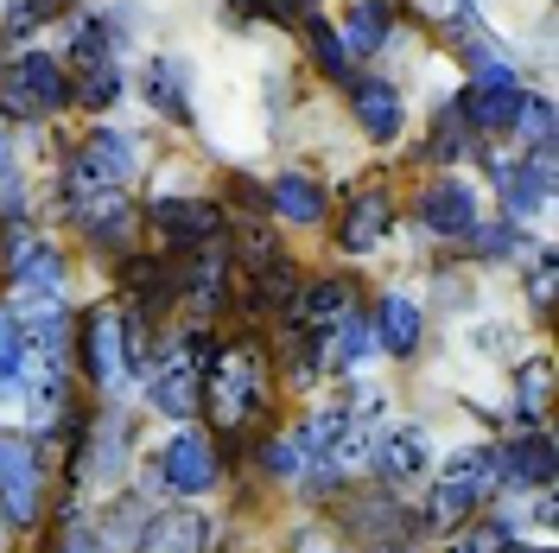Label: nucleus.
<instances>
[{
	"label": "nucleus",
	"mask_w": 559,
	"mask_h": 553,
	"mask_svg": "<svg viewBox=\"0 0 559 553\" xmlns=\"http://www.w3.org/2000/svg\"><path fill=\"white\" fill-rule=\"evenodd\" d=\"M496 490H502V451L464 446L452 464H445V478H439V490H432V503H426V521H419V528H452V521H471Z\"/></svg>",
	"instance_id": "f257e3e1"
},
{
	"label": "nucleus",
	"mask_w": 559,
	"mask_h": 553,
	"mask_svg": "<svg viewBox=\"0 0 559 553\" xmlns=\"http://www.w3.org/2000/svg\"><path fill=\"white\" fill-rule=\"evenodd\" d=\"M204 331H185V338H173V344L159 350L153 363H146V388H153V408L173 420H191L198 408H204Z\"/></svg>",
	"instance_id": "f03ea898"
},
{
	"label": "nucleus",
	"mask_w": 559,
	"mask_h": 553,
	"mask_svg": "<svg viewBox=\"0 0 559 553\" xmlns=\"http://www.w3.org/2000/svg\"><path fill=\"white\" fill-rule=\"evenodd\" d=\"M134 140L103 128V134H90L76 153H70V173H64V210L83 204V198H96V191H121L128 178H134Z\"/></svg>",
	"instance_id": "7ed1b4c3"
},
{
	"label": "nucleus",
	"mask_w": 559,
	"mask_h": 553,
	"mask_svg": "<svg viewBox=\"0 0 559 553\" xmlns=\"http://www.w3.org/2000/svg\"><path fill=\"white\" fill-rule=\"evenodd\" d=\"M204 395H210V420H216V426H242V420L261 408V350L229 344L223 356H210Z\"/></svg>",
	"instance_id": "20e7f679"
},
{
	"label": "nucleus",
	"mask_w": 559,
	"mask_h": 553,
	"mask_svg": "<svg viewBox=\"0 0 559 553\" xmlns=\"http://www.w3.org/2000/svg\"><path fill=\"white\" fill-rule=\"evenodd\" d=\"M51 108H70V77L58 70V58L51 51L13 58L0 77V115H51Z\"/></svg>",
	"instance_id": "39448f33"
},
{
	"label": "nucleus",
	"mask_w": 559,
	"mask_h": 553,
	"mask_svg": "<svg viewBox=\"0 0 559 553\" xmlns=\"http://www.w3.org/2000/svg\"><path fill=\"white\" fill-rule=\"evenodd\" d=\"M45 509V478H38V458L20 439H0V521L13 528H33Z\"/></svg>",
	"instance_id": "423d86ee"
},
{
	"label": "nucleus",
	"mask_w": 559,
	"mask_h": 553,
	"mask_svg": "<svg viewBox=\"0 0 559 553\" xmlns=\"http://www.w3.org/2000/svg\"><path fill=\"white\" fill-rule=\"evenodd\" d=\"M522 83H515V70H496V77H471V90L457 96V115L471 121V128H515V115H522Z\"/></svg>",
	"instance_id": "0eeeda50"
},
{
	"label": "nucleus",
	"mask_w": 559,
	"mask_h": 553,
	"mask_svg": "<svg viewBox=\"0 0 559 553\" xmlns=\"http://www.w3.org/2000/svg\"><path fill=\"white\" fill-rule=\"evenodd\" d=\"M83 363H90V381H103V388L128 376V331L108 306L83 311Z\"/></svg>",
	"instance_id": "6e6552de"
},
{
	"label": "nucleus",
	"mask_w": 559,
	"mask_h": 553,
	"mask_svg": "<svg viewBox=\"0 0 559 553\" xmlns=\"http://www.w3.org/2000/svg\"><path fill=\"white\" fill-rule=\"evenodd\" d=\"M210 516L204 509H146L140 521V553H204Z\"/></svg>",
	"instance_id": "1a4fd4ad"
},
{
	"label": "nucleus",
	"mask_w": 559,
	"mask_h": 553,
	"mask_svg": "<svg viewBox=\"0 0 559 553\" xmlns=\"http://www.w3.org/2000/svg\"><path fill=\"white\" fill-rule=\"evenodd\" d=\"M159 478L178 496H198V490L216 484V446H210V433H178L173 446L159 451Z\"/></svg>",
	"instance_id": "9d476101"
},
{
	"label": "nucleus",
	"mask_w": 559,
	"mask_h": 553,
	"mask_svg": "<svg viewBox=\"0 0 559 553\" xmlns=\"http://www.w3.org/2000/svg\"><path fill=\"white\" fill-rule=\"evenodd\" d=\"M178 293H185V306H198V311H216V306H223V293H229V248H216V243L185 248Z\"/></svg>",
	"instance_id": "9b49d317"
},
{
	"label": "nucleus",
	"mask_w": 559,
	"mask_h": 553,
	"mask_svg": "<svg viewBox=\"0 0 559 553\" xmlns=\"http://www.w3.org/2000/svg\"><path fill=\"white\" fill-rule=\"evenodd\" d=\"M146 216H153V230H159L173 248H198V243H210V236L223 230V210L204 204V198H159Z\"/></svg>",
	"instance_id": "f8f14e48"
},
{
	"label": "nucleus",
	"mask_w": 559,
	"mask_h": 553,
	"mask_svg": "<svg viewBox=\"0 0 559 553\" xmlns=\"http://www.w3.org/2000/svg\"><path fill=\"white\" fill-rule=\"evenodd\" d=\"M547 198H554V146L527 153V166L502 173V210H509V223H522V216H534V210H547Z\"/></svg>",
	"instance_id": "ddd939ff"
},
{
	"label": "nucleus",
	"mask_w": 559,
	"mask_h": 553,
	"mask_svg": "<svg viewBox=\"0 0 559 553\" xmlns=\"http://www.w3.org/2000/svg\"><path fill=\"white\" fill-rule=\"evenodd\" d=\"M349 306H356V280L331 274V280H312V286H299V299H293V318H299V331H331V325H344Z\"/></svg>",
	"instance_id": "4468645a"
},
{
	"label": "nucleus",
	"mask_w": 559,
	"mask_h": 553,
	"mask_svg": "<svg viewBox=\"0 0 559 553\" xmlns=\"http://www.w3.org/2000/svg\"><path fill=\"white\" fill-rule=\"evenodd\" d=\"M419 223L439 230V236H471V230H477V198H471V185H457V178L432 185V191L419 198Z\"/></svg>",
	"instance_id": "2eb2a0df"
},
{
	"label": "nucleus",
	"mask_w": 559,
	"mask_h": 553,
	"mask_svg": "<svg viewBox=\"0 0 559 553\" xmlns=\"http://www.w3.org/2000/svg\"><path fill=\"white\" fill-rule=\"evenodd\" d=\"M369 458H376V471H382L388 484H414L432 464V446H426L419 426H401V433H388L382 446H369Z\"/></svg>",
	"instance_id": "dca6fc26"
},
{
	"label": "nucleus",
	"mask_w": 559,
	"mask_h": 553,
	"mask_svg": "<svg viewBox=\"0 0 559 553\" xmlns=\"http://www.w3.org/2000/svg\"><path fill=\"white\" fill-rule=\"evenodd\" d=\"M349 108H356V121H362V134L369 140H382L388 146V140L401 134V96H394L388 83H376V77L349 90Z\"/></svg>",
	"instance_id": "f3484780"
},
{
	"label": "nucleus",
	"mask_w": 559,
	"mask_h": 553,
	"mask_svg": "<svg viewBox=\"0 0 559 553\" xmlns=\"http://www.w3.org/2000/svg\"><path fill=\"white\" fill-rule=\"evenodd\" d=\"M502 484H534V490L554 484V439H547L540 426L502 451Z\"/></svg>",
	"instance_id": "a211bd4d"
},
{
	"label": "nucleus",
	"mask_w": 559,
	"mask_h": 553,
	"mask_svg": "<svg viewBox=\"0 0 559 553\" xmlns=\"http://www.w3.org/2000/svg\"><path fill=\"white\" fill-rule=\"evenodd\" d=\"M344 433H349V414H344V408H318V414L299 420L293 451H299L306 464H331V451L344 446Z\"/></svg>",
	"instance_id": "6ab92c4d"
},
{
	"label": "nucleus",
	"mask_w": 559,
	"mask_h": 553,
	"mask_svg": "<svg viewBox=\"0 0 559 553\" xmlns=\"http://www.w3.org/2000/svg\"><path fill=\"white\" fill-rule=\"evenodd\" d=\"M376 344H382L388 356H414V344H419V306L414 299L388 293L382 306H376Z\"/></svg>",
	"instance_id": "aec40b11"
},
{
	"label": "nucleus",
	"mask_w": 559,
	"mask_h": 553,
	"mask_svg": "<svg viewBox=\"0 0 559 553\" xmlns=\"http://www.w3.org/2000/svg\"><path fill=\"white\" fill-rule=\"evenodd\" d=\"M146 103L166 121H191V90H185V64L178 58H153L146 64Z\"/></svg>",
	"instance_id": "412c9836"
},
{
	"label": "nucleus",
	"mask_w": 559,
	"mask_h": 553,
	"mask_svg": "<svg viewBox=\"0 0 559 553\" xmlns=\"http://www.w3.org/2000/svg\"><path fill=\"white\" fill-rule=\"evenodd\" d=\"M388 216H394V210H388L382 191H362V198H356V204L344 210V230H337L349 255H362V248L382 243V236H388Z\"/></svg>",
	"instance_id": "4be33fe9"
},
{
	"label": "nucleus",
	"mask_w": 559,
	"mask_h": 553,
	"mask_svg": "<svg viewBox=\"0 0 559 553\" xmlns=\"http://www.w3.org/2000/svg\"><path fill=\"white\" fill-rule=\"evenodd\" d=\"M337 38H344V51H356V58H376L388 45V0H356Z\"/></svg>",
	"instance_id": "5701e85b"
},
{
	"label": "nucleus",
	"mask_w": 559,
	"mask_h": 553,
	"mask_svg": "<svg viewBox=\"0 0 559 553\" xmlns=\"http://www.w3.org/2000/svg\"><path fill=\"white\" fill-rule=\"evenodd\" d=\"M267 204H274L280 216H286V223H318V216H324V191H318V178L286 173V178H274Z\"/></svg>",
	"instance_id": "b1692460"
},
{
	"label": "nucleus",
	"mask_w": 559,
	"mask_h": 553,
	"mask_svg": "<svg viewBox=\"0 0 559 553\" xmlns=\"http://www.w3.org/2000/svg\"><path fill=\"white\" fill-rule=\"evenodd\" d=\"M299 299V268L274 255V261H261V274H254V311H286Z\"/></svg>",
	"instance_id": "393cba45"
},
{
	"label": "nucleus",
	"mask_w": 559,
	"mask_h": 553,
	"mask_svg": "<svg viewBox=\"0 0 559 553\" xmlns=\"http://www.w3.org/2000/svg\"><path fill=\"white\" fill-rule=\"evenodd\" d=\"M515 388H522V420L540 426V420H547V401H554V356H527Z\"/></svg>",
	"instance_id": "a878e982"
},
{
	"label": "nucleus",
	"mask_w": 559,
	"mask_h": 553,
	"mask_svg": "<svg viewBox=\"0 0 559 553\" xmlns=\"http://www.w3.org/2000/svg\"><path fill=\"white\" fill-rule=\"evenodd\" d=\"M337 331V344H331V369H356L369 350H376V325L362 318V311H349L344 325H331Z\"/></svg>",
	"instance_id": "bb28decb"
},
{
	"label": "nucleus",
	"mask_w": 559,
	"mask_h": 553,
	"mask_svg": "<svg viewBox=\"0 0 559 553\" xmlns=\"http://www.w3.org/2000/svg\"><path fill=\"white\" fill-rule=\"evenodd\" d=\"M121 96V70L115 64H96V70H83L76 83H70V103L76 108H108Z\"/></svg>",
	"instance_id": "cd10ccee"
},
{
	"label": "nucleus",
	"mask_w": 559,
	"mask_h": 553,
	"mask_svg": "<svg viewBox=\"0 0 559 553\" xmlns=\"http://www.w3.org/2000/svg\"><path fill=\"white\" fill-rule=\"evenodd\" d=\"M306 38H312V58H318V70H324V77H337V83H349V51H344V38L331 33V26H324V20H306Z\"/></svg>",
	"instance_id": "c85d7f7f"
},
{
	"label": "nucleus",
	"mask_w": 559,
	"mask_h": 553,
	"mask_svg": "<svg viewBox=\"0 0 559 553\" xmlns=\"http://www.w3.org/2000/svg\"><path fill=\"white\" fill-rule=\"evenodd\" d=\"M26 331H20V311H0V381H20L26 376Z\"/></svg>",
	"instance_id": "c756f323"
},
{
	"label": "nucleus",
	"mask_w": 559,
	"mask_h": 553,
	"mask_svg": "<svg viewBox=\"0 0 559 553\" xmlns=\"http://www.w3.org/2000/svg\"><path fill=\"white\" fill-rule=\"evenodd\" d=\"M464 146H471V121L452 108H439V121H432V160H464Z\"/></svg>",
	"instance_id": "7c9ffc66"
},
{
	"label": "nucleus",
	"mask_w": 559,
	"mask_h": 553,
	"mask_svg": "<svg viewBox=\"0 0 559 553\" xmlns=\"http://www.w3.org/2000/svg\"><path fill=\"white\" fill-rule=\"evenodd\" d=\"M452 553H515V534H509V521H471Z\"/></svg>",
	"instance_id": "2f4dec72"
},
{
	"label": "nucleus",
	"mask_w": 559,
	"mask_h": 553,
	"mask_svg": "<svg viewBox=\"0 0 559 553\" xmlns=\"http://www.w3.org/2000/svg\"><path fill=\"white\" fill-rule=\"evenodd\" d=\"M515 128H527L534 153H540V146H554V103H547V96H527L522 115H515Z\"/></svg>",
	"instance_id": "473e14b6"
},
{
	"label": "nucleus",
	"mask_w": 559,
	"mask_h": 553,
	"mask_svg": "<svg viewBox=\"0 0 559 553\" xmlns=\"http://www.w3.org/2000/svg\"><path fill=\"white\" fill-rule=\"evenodd\" d=\"M527 286H534V306H540V311L554 306V286H559V255H554V248H540V255H534V280H527Z\"/></svg>",
	"instance_id": "72a5a7b5"
},
{
	"label": "nucleus",
	"mask_w": 559,
	"mask_h": 553,
	"mask_svg": "<svg viewBox=\"0 0 559 553\" xmlns=\"http://www.w3.org/2000/svg\"><path fill=\"white\" fill-rule=\"evenodd\" d=\"M477 248H484V261H509V248H522V230L515 223H496V230H471Z\"/></svg>",
	"instance_id": "f704fd0d"
},
{
	"label": "nucleus",
	"mask_w": 559,
	"mask_h": 553,
	"mask_svg": "<svg viewBox=\"0 0 559 553\" xmlns=\"http://www.w3.org/2000/svg\"><path fill=\"white\" fill-rule=\"evenodd\" d=\"M58 553H115V548H108V534H96V528H70Z\"/></svg>",
	"instance_id": "c9c22d12"
},
{
	"label": "nucleus",
	"mask_w": 559,
	"mask_h": 553,
	"mask_svg": "<svg viewBox=\"0 0 559 553\" xmlns=\"http://www.w3.org/2000/svg\"><path fill=\"white\" fill-rule=\"evenodd\" d=\"M267 471H274V478H293V471H299V451H293V439L267 446Z\"/></svg>",
	"instance_id": "e433bc0d"
},
{
	"label": "nucleus",
	"mask_w": 559,
	"mask_h": 553,
	"mask_svg": "<svg viewBox=\"0 0 559 553\" xmlns=\"http://www.w3.org/2000/svg\"><path fill=\"white\" fill-rule=\"evenodd\" d=\"M419 13H432V20H471L464 0H419Z\"/></svg>",
	"instance_id": "4c0bfd02"
},
{
	"label": "nucleus",
	"mask_w": 559,
	"mask_h": 553,
	"mask_svg": "<svg viewBox=\"0 0 559 553\" xmlns=\"http://www.w3.org/2000/svg\"><path fill=\"white\" fill-rule=\"evenodd\" d=\"M229 7H236V13H261V0H229Z\"/></svg>",
	"instance_id": "58836bf2"
},
{
	"label": "nucleus",
	"mask_w": 559,
	"mask_h": 553,
	"mask_svg": "<svg viewBox=\"0 0 559 553\" xmlns=\"http://www.w3.org/2000/svg\"><path fill=\"white\" fill-rule=\"evenodd\" d=\"M362 553H401V548H362Z\"/></svg>",
	"instance_id": "ea45409f"
},
{
	"label": "nucleus",
	"mask_w": 559,
	"mask_h": 553,
	"mask_svg": "<svg viewBox=\"0 0 559 553\" xmlns=\"http://www.w3.org/2000/svg\"><path fill=\"white\" fill-rule=\"evenodd\" d=\"M51 7H58V13H64V7H70V0H51Z\"/></svg>",
	"instance_id": "a19ab883"
}]
</instances>
